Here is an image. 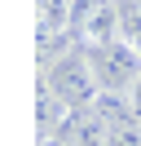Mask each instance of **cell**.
<instances>
[{
	"label": "cell",
	"instance_id": "obj_1",
	"mask_svg": "<svg viewBox=\"0 0 141 146\" xmlns=\"http://www.w3.org/2000/svg\"><path fill=\"white\" fill-rule=\"evenodd\" d=\"M66 31H70V40H75L79 53H93V49H106L115 40H123L119 0H75Z\"/></svg>",
	"mask_w": 141,
	"mask_h": 146
},
{
	"label": "cell",
	"instance_id": "obj_2",
	"mask_svg": "<svg viewBox=\"0 0 141 146\" xmlns=\"http://www.w3.org/2000/svg\"><path fill=\"white\" fill-rule=\"evenodd\" d=\"M84 58H88V66H93L101 93H132L141 84V49L128 44V40H115V44L93 49V53H84Z\"/></svg>",
	"mask_w": 141,
	"mask_h": 146
},
{
	"label": "cell",
	"instance_id": "obj_3",
	"mask_svg": "<svg viewBox=\"0 0 141 146\" xmlns=\"http://www.w3.org/2000/svg\"><path fill=\"white\" fill-rule=\"evenodd\" d=\"M40 75H49V71H40ZM49 80H53L57 102H66L70 111H93V102L101 98V84H97L93 66H88V58L79 53V49L53 62V75H49Z\"/></svg>",
	"mask_w": 141,
	"mask_h": 146
},
{
	"label": "cell",
	"instance_id": "obj_4",
	"mask_svg": "<svg viewBox=\"0 0 141 146\" xmlns=\"http://www.w3.org/2000/svg\"><path fill=\"white\" fill-rule=\"evenodd\" d=\"M53 137H62L66 146H106V124L93 115V111H66V119L57 124V133Z\"/></svg>",
	"mask_w": 141,
	"mask_h": 146
},
{
	"label": "cell",
	"instance_id": "obj_5",
	"mask_svg": "<svg viewBox=\"0 0 141 146\" xmlns=\"http://www.w3.org/2000/svg\"><path fill=\"white\" fill-rule=\"evenodd\" d=\"M93 115L106 124V133L141 124V119H137V111H132V98H128V93H101V98L93 102Z\"/></svg>",
	"mask_w": 141,
	"mask_h": 146
},
{
	"label": "cell",
	"instance_id": "obj_6",
	"mask_svg": "<svg viewBox=\"0 0 141 146\" xmlns=\"http://www.w3.org/2000/svg\"><path fill=\"white\" fill-rule=\"evenodd\" d=\"M106 146H141V124H132V128H115V133L106 137Z\"/></svg>",
	"mask_w": 141,
	"mask_h": 146
},
{
	"label": "cell",
	"instance_id": "obj_7",
	"mask_svg": "<svg viewBox=\"0 0 141 146\" xmlns=\"http://www.w3.org/2000/svg\"><path fill=\"white\" fill-rule=\"evenodd\" d=\"M128 98H132V111H137V119H141V84H137V89L128 93Z\"/></svg>",
	"mask_w": 141,
	"mask_h": 146
},
{
	"label": "cell",
	"instance_id": "obj_8",
	"mask_svg": "<svg viewBox=\"0 0 141 146\" xmlns=\"http://www.w3.org/2000/svg\"><path fill=\"white\" fill-rule=\"evenodd\" d=\"M40 146H66L62 137H40Z\"/></svg>",
	"mask_w": 141,
	"mask_h": 146
}]
</instances>
